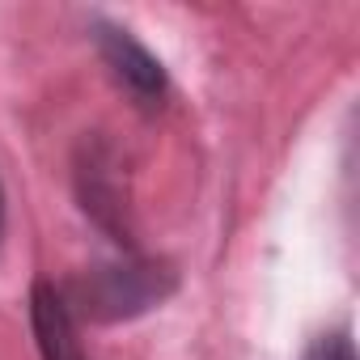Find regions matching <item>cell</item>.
<instances>
[{"mask_svg":"<svg viewBox=\"0 0 360 360\" xmlns=\"http://www.w3.org/2000/svg\"><path fill=\"white\" fill-rule=\"evenodd\" d=\"M178 288V276L169 263L131 250V255H115L110 263L94 267L89 276L64 284V297L81 318L89 322H123V318H140L153 305H161L169 292Z\"/></svg>","mask_w":360,"mask_h":360,"instance_id":"obj_1","label":"cell"},{"mask_svg":"<svg viewBox=\"0 0 360 360\" xmlns=\"http://www.w3.org/2000/svg\"><path fill=\"white\" fill-rule=\"evenodd\" d=\"M72 187L81 200V212L115 242L119 255L140 250L131 229H127V204H123V169H119V148L102 136H81L72 153Z\"/></svg>","mask_w":360,"mask_h":360,"instance_id":"obj_2","label":"cell"},{"mask_svg":"<svg viewBox=\"0 0 360 360\" xmlns=\"http://www.w3.org/2000/svg\"><path fill=\"white\" fill-rule=\"evenodd\" d=\"M94 47L102 56V64L110 68L115 85L144 110V115H157L169 98V77L161 68V60L119 22H106V18H94Z\"/></svg>","mask_w":360,"mask_h":360,"instance_id":"obj_3","label":"cell"},{"mask_svg":"<svg viewBox=\"0 0 360 360\" xmlns=\"http://www.w3.org/2000/svg\"><path fill=\"white\" fill-rule=\"evenodd\" d=\"M30 330L43 360H89L77 339V314L64 297V284L34 280L30 288Z\"/></svg>","mask_w":360,"mask_h":360,"instance_id":"obj_4","label":"cell"},{"mask_svg":"<svg viewBox=\"0 0 360 360\" xmlns=\"http://www.w3.org/2000/svg\"><path fill=\"white\" fill-rule=\"evenodd\" d=\"M301 360H356L352 326H347V322H339V326H330V330H318V335L305 343Z\"/></svg>","mask_w":360,"mask_h":360,"instance_id":"obj_5","label":"cell"},{"mask_svg":"<svg viewBox=\"0 0 360 360\" xmlns=\"http://www.w3.org/2000/svg\"><path fill=\"white\" fill-rule=\"evenodd\" d=\"M5 217H9V208H5V183H0V238H5Z\"/></svg>","mask_w":360,"mask_h":360,"instance_id":"obj_6","label":"cell"}]
</instances>
